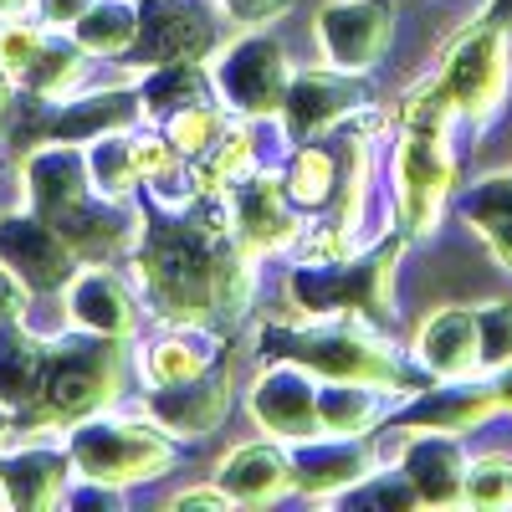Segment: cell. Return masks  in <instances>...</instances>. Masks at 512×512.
Segmentation results:
<instances>
[{
  "label": "cell",
  "instance_id": "obj_13",
  "mask_svg": "<svg viewBox=\"0 0 512 512\" xmlns=\"http://www.w3.org/2000/svg\"><path fill=\"white\" fill-rule=\"evenodd\" d=\"M390 446H379V461L390 456L410 477L420 507H456L461 502V477H466V446L451 431H405L390 425Z\"/></svg>",
  "mask_w": 512,
  "mask_h": 512
},
{
  "label": "cell",
  "instance_id": "obj_26",
  "mask_svg": "<svg viewBox=\"0 0 512 512\" xmlns=\"http://www.w3.org/2000/svg\"><path fill=\"white\" fill-rule=\"evenodd\" d=\"M139 113H144L139 108V88H93L82 98L57 103L52 139H62V144H93L103 134H118V128H134Z\"/></svg>",
  "mask_w": 512,
  "mask_h": 512
},
{
  "label": "cell",
  "instance_id": "obj_36",
  "mask_svg": "<svg viewBox=\"0 0 512 512\" xmlns=\"http://www.w3.org/2000/svg\"><path fill=\"white\" fill-rule=\"evenodd\" d=\"M507 482H512V456H507V451L466 456L461 507H512V502H507Z\"/></svg>",
  "mask_w": 512,
  "mask_h": 512
},
{
  "label": "cell",
  "instance_id": "obj_40",
  "mask_svg": "<svg viewBox=\"0 0 512 512\" xmlns=\"http://www.w3.org/2000/svg\"><path fill=\"white\" fill-rule=\"evenodd\" d=\"M221 11L236 26H267V21H277V16L292 11V0H221Z\"/></svg>",
  "mask_w": 512,
  "mask_h": 512
},
{
  "label": "cell",
  "instance_id": "obj_33",
  "mask_svg": "<svg viewBox=\"0 0 512 512\" xmlns=\"http://www.w3.org/2000/svg\"><path fill=\"white\" fill-rule=\"evenodd\" d=\"M256 144H251V123L246 118H236L226 134H221V144L216 149H205L200 159H190V175H195V190H226V185H236L246 169H256Z\"/></svg>",
  "mask_w": 512,
  "mask_h": 512
},
{
  "label": "cell",
  "instance_id": "obj_21",
  "mask_svg": "<svg viewBox=\"0 0 512 512\" xmlns=\"http://www.w3.org/2000/svg\"><path fill=\"white\" fill-rule=\"evenodd\" d=\"M72 477V456L67 446H47V441H31V446H0V487H6V502L16 512H47L62 507Z\"/></svg>",
  "mask_w": 512,
  "mask_h": 512
},
{
  "label": "cell",
  "instance_id": "obj_24",
  "mask_svg": "<svg viewBox=\"0 0 512 512\" xmlns=\"http://www.w3.org/2000/svg\"><path fill=\"white\" fill-rule=\"evenodd\" d=\"M456 216L472 226L487 256L512 277V169H497V175H482L456 190Z\"/></svg>",
  "mask_w": 512,
  "mask_h": 512
},
{
  "label": "cell",
  "instance_id": "obj_4",
  "mask_svg": "<svg viewBox=\"0 0 512 512\" xmlns=\"http://www.w3.org/2000/svg\"><path fill=\"white\" fill-rule=\"evenodd\" d=\"M410 241L395 231L344 262H292L287 297L308 318H364L384 328L395 318V262Z\"/></svg>",
  "mask_w": 512,
  "mask_h": 512
},
{
  "label": "cell",
  "instance_id": "obj_29",
  "mask_svg": "<svg viewBox=\"0 0 512 512\" xmlns=\"http://www.w3.org/2000/svg\"><path fill=\"white\" fill-rule=\"evenodd\" d=\"M282 190L297 210H328L338 200V149L333 144H292L282 164Z\"/></svg>",
  "mask_w": 512,
  "mask_h": 512
},
{
  "label": "cell",
  "instance_id": "obj_5",
  "mask_svg": "<svg viewBox=\"0 0 512 512\" xmlns=\"http://www.w3.org/2000/svg\"><path fill=\"white\" fill-rule=\"evenodd\" d=\"M451 103L456 123L466 128H492L512 93V31L492 16H472L425 72Z\"/></svg>",
  "mask_w": 512,
  "mask_h": 512
},
{
  "label": "cell",
  "instance_id": "obj_9",
  "mask_svg": "<svg viewBox=\"0 0 512 512\" xmlns=\"http://www.w3.org/2000/svg\"><path fill=\"white\" fill-rule=\"evenodd\" d=\"M369 103V88H364V72H344V67H292V82H287V98H282V134L287 144H308V139H323L333 123H344L354 108Z\"/></svg>",
  "mask_w": 512,
  "mask_h": 512
},
{
  "label": "cell",
  "instance_id": "obj_19",
  "mask_svg": "<svg viewBox=\"0 0 512 512\" xmlns=\"http://www.w3.org/2000/svg\"><path fill=\"white\" fill-rule=\"evenodd\" d=\"M62 303H67V328H88L108 338H134L139 328V297L128 287V277L113 272L108 262L77 267L72 282L62 287Z\"/></svg>",
  "mask_w": 512,
  "mask_h": 512
},
{
  "label": "cell",
  "instance_id": "obj_30",
  "mask_svg": "<svg viewBox=\"0 0 512 512\" xmlns=\"http://www.w3.org/2000/svg\"><path fill=\"white\" fill-rule=\"evenodd\" d=\"M82 77H88V52L72 41V31L67 36H52L47 31V41H41V52L31 57V67L16 77V88L62 103V98H72V88H77Z\"/></svg>",
  "mask_w": 512,
  "mask_h": 512
},
{
  "label": "cell",
  "instance_id": "obj_41",
  "mask_svg": "<svg viewBox=\"0 0 512 512\" xmlns=\"http://www.w3.org/2000/svg\"><path fill=\"white\" fill-rule=\"evenodd\" d=\"M31 6H36V21L47 31H72L93 0H31Z\"/></svg>",
  "mask_w": 512,
  "mask_h": 512
},
{
  "label": "cell",
  "instance_id": "obj_49",
  "mask_svg": "<svg viewBox=\"0 0 512 512\" xmlns=\"http://www.w3.org/2000/svg\"><path fill=\"white\" fill-rule=\"evenodd\" d=\"M507 502H512V482H507Z\"/></svg>",
  "mask_w": 512,
  "mask_h": 512
},
{
  "label": "cell",
  "instance_id": "obj_46",
  "mask_svg": "<svg viewBox=\"0 0 512 512\" xmlns=\"http://www.w3.org/2000/svg\"><path fill=\"white\" fill-rule=\"evenodd\" d=\"M482 16H492L497 26H507V31H512V0H487V11H482Z\"/></svg>",
  "mask_w": 512,
  "mask_h": 512
},
{
  "label": "cell",
  "instance_id": "obj_3",
  "mask_svg": "<svg viewBox=\"0 0 512 512\" xmlns=\"http://www.w3.org/2000/svg\"><path fill=\"white\" fill-rule=\"evenodd\" d=\"M123 374H128V338L72 328V333L52 338L41 400L31 410L11 415V420L31 425V436H57V431H67V425L88 420L98 410H113L118 395H123Z\"/></svg>",
  "mask_w": 512,
  "mask_h": 512
},
{
  "label": "cell",
  "instance_id": "obj_2",
  "mask_svg": "<svg viewBox=\"0 0 512 512\" xmlns=\"http://www.w3.org/2000/svg\"><path fill=\"white\" fill-rule=\"evenodd\" d=\"M395 159H390V200H395V231L405 241H425L446 205L456 200L461 169H456V144L451 128L456 113L441 98L431 77H420L395 108Z\"/></svg>",
  "mask_w": 512,
  "mask_h": 512
},
{
  "label": "cell",
  "instance_id": "obj_35",
  "mask_svg": "<svg viewBox=\"0 0 512 512\" xmlns=\"http://www.w3.org/2000/svg\"><path fill=\"white\" fill-rule=\"evenodd\" d=\"M338 502L359 507V512H410V507H420V497H415V487H410V477L400 472V466H374L364 482L338 492Z\"/></svg>",
  "mask_w": 512,
  "mask_h": 512
},
{
  "label": "cell",
  "instance_id": "obj_7",
  "mask_svg": "<svg viewBox=\"0 0 512 512\" xmlns=\"http://www.w3.org/2000/svg\"><path fill=\"white\" fill-rule=\"evenodd\" d=\"M287 82H292V62L282 36L262 31V26H246L241 36H231L226 47L210 52V88H216V103L246 123L256 118H277L282 98H287Z\"/></svg>",
  "mask_w": 512,
  "mask_h": 512
},
{
  "label": "cell",
  "instance_id": "obj_12",
  "mask_svg": "<svg viewBox=\"0 0 512 512\" xmlns=\"http://www.w3.org/2000/svg\"><path fill=\"white\" fill-rule=\"evenodd\" d=\"M0 262H6L31 292H62L72 282V272L82 267V256L72 251V241L36 210H11L0 216Z\"/></svg>",
  "mask_w": 512,
  "mask_h": 512
},
{
  "label": "cell",
  "instance_id": "obj_8",
  "mask_svg": "<svg viewBox=\"0 0 512 512\" xmlns=\"http://www.w3.org/2000/svg\"><path fill=\"white\" fill-rule=\"evenodd\" d=\"M313 41L328 67L374 72L395 41V0H323L313 16Z\"/></svg>",
  "mask_w": 512,
  "mask_h": 512
},
{
  "label": "cell",
  "instance_id": "obj_47",
  "mask_svg": "<svg viewBox=\"0 0 512 512\" xmlns=\"http://www.w3.org/2000/svg\"><path fill=\"white\" fill-rule=\"evenodd\" d=\"M6 441H11V410L0 405V446H6Z\"/></svg>",
  "mask_w": 512,
  "mask_h": 512
},
{
  "label": "cell",
  "instance_id": "obj_6",
  "mask_svg": "<svg viewBox=\"0 0 512 512\" xmlns=\"http://www.w3.org/2000/svg\"><path fill=\"white\" fill-rule=\"evenodd\" d=\"M72 472L98 477L113 487H134V482H154L175 466V436H164L149 415H113L98 410L88 420L67 425L62 436Z\"/></svg>",
  "mask_w": 512,
  "mask_h": 512
},
{
  "label": "cell",
  "instance_id": "obj_27",
  "mask_svg": "<svg viewBox=\"0 0 512 512\" xmlns=\"http://www.w3.org/2000/svg\"><path fill=\"white\" fill-rule=\"evenodd\" d=\"M216 88H210V62H154L139 77V108L144 118L164 123L195 103H210Z\"/></svg>",
  "mask_w": 512,
  "mask_h": 512
},
{
  "label": "cell",
  "instance_id": "obj_45",
  "mask_svg": "<svg viewBox=\"0 0 512 512\" xmlns=\"http://www.w3.org/2000/svg\"><path fill=\"white\" fill-rule=\"evenodd\" d=\"M16 77L11 72H0V134H6V118H11V103H16Z\"/></svg>",
  "mask_w": 512,
  "mask_h": 512
},
{
  "label": "cell",
  "instance_id": "obj_17",
  "mask_svg": "<svg viewBox=\"0 0 512 512\" xmlns=\"http://www.w3.org/2000/svg\"><path fill=\"white\" fill-rule=\"evenodd\" d=\"M379 466L374 436H308L292 441V492L303 497H338L364 482Z\"/></svg>",
  "mask_w": 512,
  "mask_h": 512
},
{
  "label": "cell",
  "instance_id": "obj_39",
  "mask_svg": "<svg viewBox=\"0 0 512 512\" xmlns=\"http://www.w3.org/2000/svg\"><path fill=\"white\" fill-rule=\"evenodd\" d=\"M62 507H72V512H118V507H123V487L77 472V477L67 482V492H62Z\"/></svg>",
  "mask_w": 512,
  "mask_h": 512
},
{
  "label": "cell",
  "instance_id": "obj_16",
  "mask_svg": "<svg viewBox=\"0 0 512 512\" xmlns=\"http://www.w3.org/2000/svg\"><path fill=\"white\" fill-rule=\"evenodd\" d=\"M216 21L200 0H139V41L134 52L144 67L154 62H210L216 52Z\"/></svg>",
  "mask_w": 512,
  "mask_h": 512
},
{
  "label": "cell",
  "instance_id": "obj_10",
  "mask_svg": "<svg viewBox=\"0 0 512 512\" xmlns=\"http://www.w3.org/2000/svg\"><path fill=\"white\" fill-rule=\"evenodd\" d=\"M246 410L262 431L282 446L292 441H308V436H323L318 425V374L292 364V359H272L262 364V374L251 379V395H246Z\"/></svg>",
  "mask_w": 512,
  "mask_h": 512
},
{
  "label": "cell",
  "instance_id": "obj_28",
  "mask_svg": "<svg viewBox=\"0 0 512 512\" xmlns=\"http://www.w3.org/2000/svg\"><path fill=\"white\" fill-rule=\"evenodd\" d=\"M384 420V395L354 379H318V425L323 436H369Z\"/></svg>",
  "mask_w": 512,
  "mask_h": 512
},
{
  "label": "cell",
  "instance_id": "obj_34",
  "mask_svg": "<svg viewBox=\"0 0 512 512\" xmlns=\"http://www.w3.org/2000/svg\"><path fill=\"white\" fill-rule=\"evenodd\" d=\"M231 123H236V113H226L216 98H210V103H195V108H185L175 118H164L159 128L169 134V144L180 149V159H200L205 149L221 144V134H226Z\"/></svg>",
  "mask_w": 512,
  "mask_h": 512
},
{
  "label": "cell",
  "instance_id": "obj_25",
  "mask_svg": "<svg viewBox=\"0 0 512 512\" xmlns=\"http://www.w3.org/2000/svg\"><path fill=\"white\" fill-rule=\"evenodd\" d=\"M47 359H52V338L31 333L21 318L0 323V405H6L11 415H21L41 400Z\"/></svg>",
  "mask_w": 512,
  "mask_h": 512
},
{
  "label": "cell",
  "instance_id": "obj_11",
  "mask_svg": "<svg viewBox=\"0 0 512 512\" xmlns=\"http://www.w3.org/2000/svg\"><path fill=\"white\" fill-rule=\"evenodd\" d=\"M226 210H231V236L251 256L287 251L303 231V210L282 190V175H262V169H246L236 185H226Z\"/></svg>",
  "mask_w": 512,
  "mask_h": 512
},
{
  "label": "cell",
  "instance_id": "obj_18",
  "mask_svg": "<svg viewBox=\"0 0 512 512\" xmlns=\"http://www.w3.org/2000/svg\"><path fill=\"white\" fill-rule=\"evenodd\" d=\"M21 190H26V205L36 216H67L72 205H82L93 195V175H88V149L82 144H62V139H47L21 154Z\"/></svg>",
  "mask_w": 512,
  "mask_h": 512
},
{
  "label": "cell",
  "instance_id": "obj_43",
  "mask_svg": "<svg viewBox=\"0 0 512 512\" xmlns=\"http://www.w3.org/2000/svg\"><path fill=\"white\" fill-rule=\"evenodd\" d=\"M169 507H236L221 487H190V492H180Z\"/></svg>",
  "mask_w": 512,
  "mask_h": 512
},
{
  "label": "cell",
  "instance_id": "obj_48",
  "mask_svg": "<svg viewBox=\"0 0 512 512\" xmlns=\"http://www.w3.org/2000/svg\"><path fill=\"white\" fill-rule=\"evenodd\" d=\"M26 11V0H0V16H21Z\"/></svg>",
  "mask_w": 512,
  "mask_h": 512
},
{
  "label": "cell",
  "instance_id": "obj_15",
  "mask_svg": "<svg viewBox=\"0 0 512 512\" xmlns=\"http://www.w3.org/2000/svg\"><path fill=\"white\" fill-rule=\"evenodd\" d=\"M497 415V395L487 374H472V379H425L415 395L400 400V410L390 415V425H405V431H451V436H466L487 425Z\"/></svg>",
  "mask_w": 512,
  "mask_h": 512
},
{
  "label": "cell",
  "instance_id": "obj_31",
  "mask_svg": "<svg viewBox=\"0 0 512 512\" xmlns=\"http://www.w3.org/2000/svg\"><path fill=\"white\" fill-rule=\"evenodd\" d=\"M72 41L88 57H123L139 41V0H93L82 21L72 26Z\"/></svg>",
  "mask_w": 512,
  "mask_h": 512
},
{
  "label": "cell",
  "instance_id": "obj_37",
  "mask_svg": "<svg viewBox=\"0 0 512 512\" xmlns=\"http://www.w3.org/2000/svg\"><path fill=\"white\" fill-rule=\"evenodd\" d=\"M477 344H482V374L512 364V303L507 297L477 303Z\"/></svg>",
  "mask_w": 512,
  "mask_h": 512
},
{
  "label": "cell",
  "instance_id": "obj_32",
  "mask_svg": "<svg viewBox=\"0 0 512 512\" xmlns=\"http://www.w3.org/2000/svg\"><path fill=\"white\" fill-rule=\"evenodd\" d=\"M88 149V175H93V190L108 195V200H134V190L144 185V169H139V144L128 128H118V134H103Z\"/></svg>",
  "mask_w": 512,
  "mask_h": 512
},
{
  "label": "cell",
  "instance_id": "obj_1",
  "mask_svg": "<svg viewBox=\"0 0 512 512\" xmlns=\"http://www.w3.org/2000/svg\"><path fill=\"white\" fill-rule=\"evenodd\" d=\"M256 354L262 364L272 359H292L313 369L318 379H354L369 384L379 395H415L425 374L415 369V359H405L390 338L364 318H308V313H272L256 333Z\"/></svg>",
  "mask_w": 512,
  "mask_h": 512
},
{
  "label": "cell",
  "instance_id": "obj_44",
  "mask_svg": "<svg viewBox=\"0 0 512 512\" xmlns=\"http://www.w3.org/2000/svg\"><path fill=\"white\" fill-rule=\"evenodd\" d=\"M487 384H492V395H497V415H512V364L492 369Z\"/></svg>",
  "mask_w": 512,
  "mask_h": 512
},
{
  "label": "cell",
  "instance_id": "obj_14",
  "mask_svg": "<svg viewBox=\"0 0 512 512\" xmlns=\"http://www.w3.org/2000/svg\"><path fill=\"white\" fill-rule=\"evenodd\" d=\"M231 410V364H210L195 379L180 384H154L144 395V415L175 441H205L210 431H221V420Z\"/></svg>",
  "mask_w": 512,
  "mask_h": 512
},
{
  "label": "cell",
  "instance_id": "obj_38",
  "mask_svg": "<svg viewBox=\"0 0 512 512\" xmlns=\"http://www.w3.org/2000/svg\"><path fill=\"white\" fill-rule=\"evenodd\" d=\"M47 41V26L41 21H26V16H0V72L21 77L31 67V57L41 52Z\"/></svg>",
  "mask_w": 512,
  "mask_h": 512
},
{
  "label": "cell",
  "instance_id": "obj_23",
  "mask_svg": "<svg viewBox=\"0 0 512 512\" xmlns=\"http://www.w3.org/2000/svg\"><path fill=\"white\" fill-rule=\"evenodd\" d=\"M216 487L241 502V507H262V502H277L282 492H292V451L282 441H251V446H236L221 456L216 466Z\"/></svg>",
  "mask_w": 512,
  "mask_h": 512
},
{
  "label": "cell",
  "instance_id": "obj_20",
  "mask_svg": "<svg viewBox=\"0 0 512 512\" xmlns=\"http://www.w3.org/2000/svg\"><path fill=\"white\" fill-rule=\"evenodd\" d=\"M410 359L425 379H472L482 374V344H477V308L446 303L415 328Z\"/></svg>",
  "mask_w": 512,
  "mask_h": 512
},
{
  "label": "cell",
  "instance_id": "obj_42",
  "mask_svg": "<svg viewBox=\"0 0 512 512\" xmlns=\"http://www.w3.org/2000/svg\"><path fill=\"white\" fill-rule=\"evenodd\" d=\"M26 308H31V287L0 262V323H11V318H26Z\"/></svg>",
  "mask_w": 512,
  "mask_h": 512
},
{
  "label": "cell",
  "instance_id": "obj_22",
  "mask_svg": "<svg viewBox=\"0 0 512 512\" xmlns=\"http://www.w3.org/2000/svg\"><path fill=\"white\" fill-rule=\"evenodd\" d=\"M221 359H226V344L210 323H164V333L139 349V379H144V390H154V384H180V379L205 374Z\"/></svg>",
  "mask_w": 512,
  "mask_h": 512
}]
</instances>
